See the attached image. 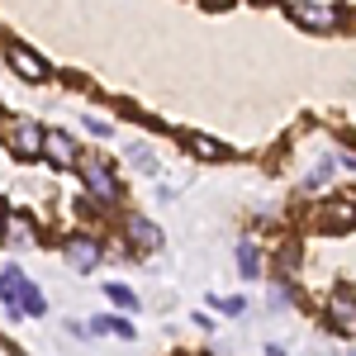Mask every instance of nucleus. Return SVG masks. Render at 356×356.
Here are the masks:
<instances>
[{
	"label": "nucleus",
	"instance_id": "nucleus-18",
	"mask_svg": "<svg viewBox=\"0 0 356 356\" xmlns=\"http://www.w3.org/2000/svg\"><path fill=\"white\" fill-rule=\"evenodd\" d=\"M129 157H134V166H143V171L152 166V157H147V147H143V143H134V147H129Z\"/></svg>",
	"mask_w": 356,
	"mask_h": 356
},
{
	"label": "nucleus",
	"instance_id": "nucleus-20",
	"mask_svg": "<svg viewBox=\"0 0 356 356\" xmlns=\"http://www.w3.org/2000/svg\"><path fill=\"white\" fill-rule=\"evenodd\" d=\"M0 238H5V209H0Z\"/></svg>",
	"mask_w": 356,
	"mask_h": 356
},
{
	"label": "nucleus",
	"instance_id": "nucleus-2",
	"mask_svg": "<svg viewBox=\"0 0 356 356\" xmlns=\"http://www.w3.org/2000/svg\"><path fill=\"white\" fill-rule=\"evenodd\" d=\"M43 134L48 129H38V119H10L5 124V147L15 152V157H24V162H33V157H43Z\"/></svg>",
	"mask_w": 356,
	"mask_h": 356
},
{
	"label": "nucleus",
	"instance_id": "nucleus-9",
	"mask_svg": "<svg viewBox=\"0 0 356 356\" xmlns=\"http://www.w3.org/2000/svg\"><path fill=\"white\" fill-rule=\"evenodd\" d=\"M129 243H134L138 252H157V247H162V233L143 219V214H134V219H129Z\"/></svg>",
	"mask_w": 356,
	"mask_h": 356
},
{
	"label": "nucleus",
	"instance_id": "nucleus-10",
	"mask_svg": "<svg viewBox=\"0 0 356 356\" xmlns=\"http://www.w3.org/2000/svg\"><path fill=\"white\" fill-rule=\"evenodd\" d=\"M328 323H332V328H342V332H356V300L347 295V290L328 304Z\"/></svg>",
	"mask_w": 356,
	"mask_h": 356
},
{
	"label": "nucleus",
	"instance_id": "nucleus-13",
	"mask_svg": "<svg viewBox=\"0 0 356 356\" xmlns=\"http://www.w3.org/2000/svg\"><path fill=\"white\" fill-rule=\"evenodd\" d=\"M90 332H114V337H134V323H124V318H114V314H100L95 323H90Z\"/></svg>",
	"mask_w": 356,
	"mask_h": 356
},
{
	"label": "nucleus",
	"instance_id": "nucleus-8",
	"mask_svg": "<svg viewBox=\"0 0 356 356\" xmlns=\"http://www.w3.org/2000/svg\"><path fill=\"white\" fill-rule=\"evenodd\" d=\"M15 314H29V318H43L48 314V300L33 280H19V295H15Z\"/></svg>",
	"mask_w": 356,
	"mask_h": 356
},
{
	"label": "nucleus",
	"instance_id": "nucleus-4",
	"mask_svg": "<svg viewBox=\"0 0 356 356\" xmlns=\"http://www.w3.org/2000/svg\"><path fill=\"white\" fill-rule=\"evenodd\" d=\"M290 19L300 29H309V33H332V29L342 24V15L332 5H309V0L304 5H290Z\"/></svg>",
	"mask_w": 356,
	"mask_h": 356
},
{
	"label": "nucleus",
	"instance_id": "nucleus-7",
	"mask_svg": "<svg viewBox=\"0 0 356 356\" xmlns=\"http://www.w3.org/2000/svg\"><path fill=\"white\" fill-rule=\"evenodd\" d=\"M67 257H72L76 271H95V261H100V243H95V238H67Z\"/></svg>",
	"mask_w": 356,
	"mask_h": 356
},
{
	"label": "nucleus",
	"instance_id": "nucleus-15",
	"mask_svg": "<svg viewBox=\"0 0 356 356\" xmlns=\"http://www.w3.org/2000/svg\"><path fill=\"white\" fill-rule=\"evenodd\" d=\"M209 304H214L219 314H228V318H238V314H243V309H247V300H243V295H228V300H219V295H214V300H209Z\"/></svg>",
	"mask_w": 356,
	"mask_h": 356
},
{
	"label": "nucleus",
	"instance_id": "nucleus-21",
	"mask_svg": "<svg viewBox=\"0 0 356 356\" xmlns=\"http://www.w3.org/2000/svg\"><path fill=\"white\" fill-rule=\"evenodd\" d=\"M352 356H356V352H352Z\"/></svg>",
	"mask_w": 356,
	"mask_h": 356
},
{
	"label": "nucleus",
	"instance_id": "nucleus-14",
	"mask_svg": "<svg viewBox=\"0 0 356 356\" xmlns=\"http://www.w3.org/2000/svg\"><path fill=\"white\" fill-rule=\"evenodd\" d=\"M105 295H110V304H119V309H138V295L129 290V285H105Z\"/></svg>",
	"mask_w": 356,
	"mask_h": 356
},
{
	"label": "nucleus",
	"instance_id": "nucleus-11",
	"mask_svg": "<svg viewBox=\"0 0 356 356\" xmlns=\"http://www.w3.org/2000/svg\"><path fill=\"white\" fill-rule=\"evenodd\" d=\"M186 147H191L195 157H204V162H223V157H228V147L209 134H186Z\"/></svg>",
	"mask_w": 356,
	"mask_h": 356
},
{
	"label": "nucleus",
	"instance_id": "nucleus-1",
	"mask_svg": "<svg viewBox=\"0 0 356 356\" xmlns=\"http://www.w3.org/2000/svg\"><path fill=\"white\" fill-rule=\"evenodd\" d=\"M76 171H81L86 191L95 195L100 204H114V200H119V181H114L110 162H105L100 152H81V157H76Z\"/></svg>",
	"mask_w": 356,
	"mask_h": 356
},
{
	"label": "nucleus",
	"instance_id": "nucleus-3",
	"mask_svg": "<svg viewBox=\"0 0 356 356\" xmlns=\"http://www.w3.org/2000/svg\"><path fill=\"white\" fill-rule=\"evenodd\" d=\"M5 62H10V72L19 76V81H48L53 72H48V62L33 53V48H24V43H5Z\"/></svg>",
	"mask_w": 356,
	"mask_h": 356
},
{
	"label": "nucleus",
	"instance_id": "nucleus-19",
	"mask_svg": "<svg viewBox=\"0 0 356 356\" xmlns=\"http://www.w3.org/2000/svg\"><path fill=\"white\" fill-rule=\"evenodd\" d=\"M86 129H90L95 138H110V124H105V119H86Z\"/></svg>",
	"mask_w": 356,
	"mask_h": 356
},
{
	"label": "nucleus",
	"instance_id": "nucleus-17",
	"mask_svg": "<svg viewBox=\"0 0 356 356\" xmlns=\"http://www.w3.org/2000/svg\"><path fill=\"white\" fill-rule=\"evenodd\" d=\"M10 243H29L33 233H29V219H10V233H5Z\"/></svg>",
	"mask_w": 356,
	"mask_h": 356
},
{
	"label": "nucleus",
	"instance_id": "nucleus-12",
	"mask_svg": "<svg viewBox=\"0 0 356 356\" xmlns=\"http://www.w3.org/2000/svg\"><path fill=\"white\" fill-rule=\"evenodd\" d=\"M238 271H243L247 280H257V275H261V252H257V243L238 247Z\"/></svg>",
	"mask_w": 356,
	"mask_h": 356
},
{
	"label": "nucleus",
	"instance_id": "nucleus-5",
	"mask_svg": "<svg viewBox=\"0 0 356 356\" xmlns=\"http://www.w3.org/2000/svg\"><path fill=\"white\" fill-rule=\"evenodd\" d=\"M318 228H328V233L356 228V200H328V204L318 209Z\"/></svg>",
	"mask_w": 356,
	"mask_h": 356
},
{
	"label": "nucleus",
	"instance_id": "nucleus-6",
	"mask_svg": "<svg viewBox=\"0 0 356 356\" xmlns=\"http://www.w3.org/2000/svg\"><path fill=\"white\" fill-rule=\"evenodd\" d=\"M43 157H48L53 166H76L81 152H76V143L62 134V129H48V134H43Z\"/></svg>",
	"mask_w": 356,
	"mask_h": 356
},
{
	"label": "nucleus",
	"instance_id": "nucleus-16",
	"mask_svg": "<svg viewBox=\"0 0 356 356\" xmlns=\"http://www.w3.org/2000/svg\"><path fill=\"white\" fill-rule=\"evenodd\" d=\"M328 176H332V157H323V162H318V166H314V171H309V181H304V186L314 191V186H323Z\"/></svg>",
	"mask_w": 356,
	"mask_h": 356
}]
</instances>
